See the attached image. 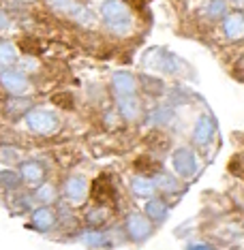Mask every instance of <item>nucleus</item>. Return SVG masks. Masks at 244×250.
I'll list each match as a JSON object with an SVG mask.
<instances>
[{"label":"nucleus","mask_w":244,"mask_h":250,"mask_svg":"<svg viewBox=\"0 0 244 250\" xmlns=\"http://www.w3.org/2000/svg\"><path fill=\"white\" fill-rule=\"evenodd\" d=\"M101 18H103L105 26L110 28V32L118 37H124L131 32L133 28V13H131V7L129 2L124 0H107L101 7Z\"/></svg>","instance_id":"nucleus-1"},{"label":"nucleus","mask_w":244,"mask_h":250,"mask_svg":"<svg viewBox=\"0 0 244 250\" xmlns=\"http://www.w3.org/2000/svg\"><path fill=\"white\" fill-rule=\"evenodd\" d=\"M24 122L26 126L37 135H54L58 130L60 122H58V116L49 109H43V107H35L30 109L24 116Z\"/></svg>","instance_id":"nucleus-2"},{"label":"nucleus","mask_w":244,"mask_h":250,"mask_svg":"<svg viewBox=\"0 0 244 250\" xmlns=\"http://www.w3.org/2000/svg\"><path fill=\"white\" fill-rule=\"evenodd\" d=\"M0 86H2L11 96H28L32 92V86L28 77L18 69H2L0 71Z\"/></svg>","instance_id":"nucleus-3"},{"label":"nucleus","mask_w":244,"mask_h":250,"mask_svg":"<svg viewBox=\"0 0 244 250\" xmlns=\"http://www.w3.org/2000/svg\"><path fill=\"white\" fill-rule=\"evenodd\" d=\"M124 229H127V235L131 237L133 242H144L150 237L152 225L146 216L131 212V214H127V218H124Z\"/></svg>","instance_id":"nucleus-4"},{"label":"nucleus","mask_w":244,"mask_h":250,"mask_svg":"<svg viewBox=\"0 0 244 250\" xmlns=\"http://www.w3.org/2000/svg\"><path fill=\"white\" fill-rule=\"evenodd\" d=\"M172 163H174V169L180 178L189 180L195 175L197 171V161H195V154L189 150V147H178L172 156Z\"/></svg>","instance_id":"nucleus-5"},{"label":"nucleus","mask_w":244,"mask_h":250,"mask_svg":"<svg viewBox=\"0 0 244 250\" xmlns=\"http://www.w3.org/2000/svg\"><path fill=\"white\" fill-rule=\"evenodd\" d=\"M88 197V182L84 175H71L65 182V199L73 206H82Z\"/></svg>","instance_id":"nucleus-6"},{"label":"nucleus","mask_w":244,"mask_h":250,"mask_svg":"<svg viewBox=\"0 0 244 250\" xmlns=\"http://www.w3.org/2000/svg\"><path fill=\"white\" fill-rule=\"evenodd\" d=\"M116 105H118V113H120L124 120L135 122L141 116V103H139L137 94H118Z\"/></svg>","instance_id":"nucleus-7"},{"label":"nucleus","mask_w":244,"mask_h":250,"mask_svg":"<svg viewBox=\"0 0 244 250\" xmlns=\"http://www.w3.org/2000/svg\"><path fill=\"white\" fill-rule=\"evenodd\" d=\"M223 32L229 41H240V39H244V13H240V11L227 13L223 18Z\"/></svg>","instance_id":"nucleus-8"},{"label":"nucleus","mask_w":244,"mask_h":250,"mask_svg":"<svg viewBox=\"0 0 244 250\" xmlns=\"http://www.w3.org/2000/svg\"><path fill=\"white\" fill-rule=\"evenodd\" d=\"M156 190H158L156 180H152V178H148V175H144V173L131 180V192L135 197H139V199H152L156 195Z\"/></svg>","instance_id":"nucleus-9"},{"label":"nucleus","mask_w":244,"mask_h":250,"mask_svg":"<svg viewBox=\"0 0 244 250\" xmlns=\"http://www.w3.org/2000/svg\"><path fill=\"white\" fill-rule=\"evenodd\" d=\"M56 212L49 206H43V208H37L35 212H32V218L30 223L35 227L37 231H52L56 227Z\"/></svg>","instance_id":"nucleus-10"},{"label":"nucleus","mask_w":244,"mask_h":250,"mask_svg":"<svg viewBox=\"0 0 244 250\" xmlns=\"http://www.w3.org/2000/svg\"><path fill=\"white\" fill-rule=\"evenodd\" d=\"M111 88L116 90V96L118 94H135L137 92V79H135V75H131V73H127V71L113 73Z\"/></svg>","instance_id":"nucleus-11"},{"label":"nucleus","mask_w":244,"mask_h":250,"mask_svg":"<svg viewBox=\"0 0 244 250\" xmlns=\"http://www.w3.org/2000/svg\"><path fill=\"white\" fill-rule=\"evenodd\" d=\"M212 135H214V120L210 116L200 118L195 128H193V141H195V146H208Z\"/></svg>","instance_id":"nucleus-12"},{"label":"nucleus","mask_w":244,"mask_h":250,"mask_svg":"<svg viewBox=\"0 0 244 250\" xmlns=\"http://www.w3.org/2000/svg\"><path fill=\"white\" fill-rule=\"evenodd\" d=\"M94 201L99 203V206H103V203H110L113 201V197H116V188H113V184H111V180L107 178V175H101L99 180L94 182Z\"/></svg>","instance_id":"nucleus-13"},{"label":"nucleus","mask_w":244,"mask_h":250,"mask_svg":"<svg viewBox=\"0 0 244 250\" xmlns=\"http://www.w3.org/2000/svg\"><path fill=\"white\" fill-rule=\"evenodd\" d=\"M22 178H24L26 184H41L45 178V167L39 161H26L20 169Z\"/></svg>","instance_id":"nucleus-14"},{"label":"nucleus","mask_w":244,"mask_h":250,"mask_svg":"<svg viewBox=\"0 0 244 250\" xmlns=\"http://www.w3.org/2000/svg\"><path fill=\"white\" fill-rule=\"evenodd\" d=\"M161 52V58H158V62H152V64L156 66L158 71H163V73H167V75H178L180 73V60L176 58V56L172 54H167V52H163V49H158Z\"/></svg>","instance_id":"nucleus-15"},{"label":"nucleus","mask_w":244,"mask_h":250,"mask_svg":"<svg viewBox=\"0 0 244 250\" xmlns=\"http://www.w3.org/2000/svg\"><path fill=\"white\" fill-rule=\"evenodd\" d=\"M144 212L150 220H155V223H163V220L167 218V206L161 201V199H148Z\"/></svg>","instance_id":"nucleus-16"},{"label":"nucleus","mask_w":244,"mask_h":250,"mask_svg":"<svg viewBox=\"0 0 244 250\" xmlns=\"http://www.w3.org/2000/svg\"><path fill=\"white\" fill-rule=\"evenodd\" d=\"M69 18L75 21V24H79V26H84V28H92L94 24H96V18H94V13L90 9H86V7H82V4H75V9L71 11V15Z\"/></svg>","instance_id":"nucleus-17"},{"label":"nucleus","mask_w":244,"mask_h":250,"mask_svg":"<svg viewBox=\"0 0 244 250\" xmlns=\"http://www.w3.org/2000/svg\"><path fill=\"white\" fill-rule=\"evenodd\" d=\"M18 62V47L9 41H0V69H9Z\"/></svg>","instance_id":"nucleus-18"},{"label":"nucleus","mask_w":244,"mask_h":250,"mask_svg":"<svg viewBox=\"0 0 244 250\" xmlns=\"http://www.w3.org/2000/svg\"><path fill=\"white\" fill-rule=\"evenodd\" d=\"M37 201L43 203V206H52V203L58 199V192H56V186L54 184H41L35 192Z\"/></svg>","instance_id":"nucleus-19"},{"label":"nucleus","mask_w":244,"mask_h":250,"mask_svg":"<svg viewBox=\"0 0 244 250\" xmlns=\"http://www.w3.org/2000/svg\"><path fill=\"white\" fill-rule=\"evenodd\" d=\"M22 180H24L22 173H15V171H11V169H2V171H0V184L7 190H18Z\"/></svg>","instance_id":"nucleus-20"},{"label":"nucleus","mask_w":244,"mask_h":250,"mask_svg":"<svg viewBox=\"0 0 244 250\" xmlns=\"http://www.w3.org/2000/svg\"><path fill=\"white\" fill-rule=\"evenodd\" d=\"M28 107H30V101L26 99V96H13V99L7 103V113L9 116H20V113H28Z\"/></svg>","instance_id":"nucleus-21"},{"label":"nucleus","mask_w":244,"mask_h":250,"mask_svg":"<svg viewBox=\"0 0 244 250\" xmlns=\"http://www.w3.org/2000/svg\"><path fill=\"white\" fill-rule=\"evenodd\" d=\"M47 2V7L52 9V11H56V13H60V15H67L69 18L71 15V11L75 9V0H45Z\"/></svg>","instance_id":"nucleus-22"},{"label":"nucleus","mask_w":244,"mask_h":250,"mask_svg":"<svg viewBox=\"0 0 244 250\" xmlns=\"http://www.w3.org/2000/svg\"><path fill=\"white\" fill-rule=\"evenodd\" d=\"M156 184H158V190H163L165 195H169V192H176V190L180 188L178 180H176L174 175H169V173H161V175H158Z\"/></svg>","instance_id":"nucleus-23"},{"label":"nucleus","mask_w":244,"mask_h":250,"mask_svg":"<svg viewBox=\"0 0 244 250\" xmlns=\"http://www.w3.org/2000/svg\"><path fill=\"white\" fill-rule=\"evenodd\" d=\"M107 218H110V212H107L105 208H96V209H92V212H88V216H86L88 225L92 227V229H99L101 225H105Z\"/></svg>","instance_id":"nucleus-24"},{"label":"nucleus","mask_w":244,"mask_h":250,"mask_svg":"<svg viewBox=\"0 0 244 250\" xmlns=\"http://www.w3.org/2000/svg\"><path fill=\"white\" fill-rule=\"evenodd\" d=\"M206 13L210 20H223L227 15V2L225 0H210Z\"/></svg>","instance_id":"nucleus-25"},{"label":"nucleus","mask_w":244,"mask_h":250,"mask_svg":"<svg viewBox=\"0 0 244 250\" xmlns=\"http://www.w3.org/2000/svg\"><path fill=\"white\" fill-rule=\"evenodd\" d=\"M84 242H86L88 246H92V248H110V242L105 240L103 233H99L96 229L86 233V235H84Z\"/></svg>","instance_id":"nucleus-26"},{"label":"nucleus","mask_w":244,"mask_h":250,"mask_svg":"<svg viewBox=\"0 0 244 250\" xmlns=\"http://www.w3.org/2000/svg\"><path fill=\"white\" fill-rule=\"evenodd\" d=\"M169 118H172V109L169 107H158V109H155L148 116V122L150 124H158V126H163Z\"/></svg>","instance_id":"nucleus-27"},{"label":"nucleus","mask_w":244,"mask_h":250,"mask_svg":"<svg viewBox=\"0 0 244 250\" xmlns=\"http://www.w3.org/2000/svg\"><path fill=\"white\" fill-rule=\"evenodd\" d=\"M11 28V20H9V15L4 13V9L0 7V32H7Z\"/></svg>","instance_id":"nucleus-28"},{"label":"nucleus","mask_w":244,"mask_h":250,"mask_svg":"<svg viewBox=\"0 0 244 250\" xmlns=\"http://www.w3.org/2000/svg\"><path fill=\"white\" fill-rule=\"evenodd\" d=\"M124 2H129L131 7H144L146 0H124Z\"/></svg>","instance_id":"nucleus-29"},{"label":"nucleus","mask_w":244,"mask_h":250,"mask_svg":"<svg viewBox=\"0 0 244 250\" xmlns=\"http://www.w3.org/2000/svg\"><path fill=\"white\" fill-rule=\"evenodd\" d=\"M189 248H210V244H206V242H195V244H191Z\"/></svg>","instance_id":"nucleus-30"},{"label":"nucleus","mask_w":244,"mask_h":250,"mask_svg":"<svg viewBox=\"0 0 244 250\" xmlns=\"http://www.w3.org/2000/svg\"><path fill=\"white\" fill-rule=\"evenodd\" d=\"M231 4H234L236 9H244V0H231Z\"/></svg>","instance_id":"nucleus-31"}]
</instances>
